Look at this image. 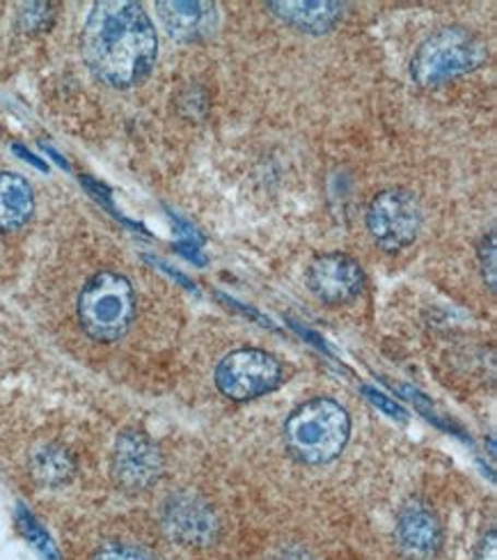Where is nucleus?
<instances>
[{
    "instance_id": "nucleus-1",
    "label": "nucleus",
    "mask_w": 497,
    "mask_h": 560,
    "mask_svg": "<svg viewBox=\"0 0 497 560\" xmlns=\"http://www.w3.org/2000/svg\"><path fill=\"white\" fill-rule=\"evenodd\" d=\"M83 56L94 77L113 88L145 81L156 65L158 37L152 19L133 0H104L83 28Z\"/></svg>"
},
{
    "instance_id": "nucleus-2",
    "label": "nucleus",
    "mask_w": 497,
    "mask_h": 560,
    "mask_svg": "<svg viewBox=\"0 0 497 560\" xmlns=\"http://www.w3.org/2000/svg\"><path fill=\"white\" fill-rule=\"evenodd\" d=\"M351 436L346 409L328 398H317L294 409L284 423V443L289 453L310 466L338 459Z\"/></svg>"
},
{
    "instance_id": "nucleus-3",
    "label": "nucleus",
    "mask_w": 497,
    "mask_h": 560,
    "mask_svg": "<svg viewBox=\"0 0 497 560\" xmlns=\"http://www.w3.org/2000/svg\"><path fill=\"white\" fill-rule=\"evenodd\" d=\"M488 58L486 44L465 28L452 26L424 39L411 62L413 79L424 88H436L475 72Z\"/></svg>"
},
{
    "instance_id": "nucleus-4",
    "label": "nucleus",
    "mask_w": 497,
    "mask_h": 560,
    "mask_svg": "<svg viewBox=\"0 0 497 560\" xmlns=\"http://www.w3.org/2000/svg\"><path fill=\"white\" fill-rule=\"evenodd\" d=\"M135 317V294L129 280L115 271H102L87 280L79 296V319L83 331L99 340H120Z\"/></svg>"
},
{
    "instance_id": "nucleus-5",
    "label": "nucleus",
    "mask_w": 497,
    "mask_h": 560,
    "mask_svg": "<svg viewBox=\"0 0 497 560\" xmlns=\"http://www.w3.org/2000/svg\"><path fill=\"white\" fill-rule=\"evenodd\" d=\"M422 228V207L413 191L388 189L378 194L367 209V230L386 250L411 246Z\"/></svg>"
},
{
    "instance_id": "nucleus-6",
    "label": "nucleus",
    "mask_w": 497,
    "mask_h": 560,
    "mask_svg": "<svg viewBox=\"0 0 497 560\" xmlns=\"http://www.w3.org/2000/svg\"><path fill=\"white\" fill-rule=\"evenodd\" d=\"M282 365L262 349H236L216 368V386L234 402L255 400L282 384Z\"/></svg>"
},
{
    "instance_id": "nucleus-7",
    "label": "nucleus",
    "mask_w": 497,
    "mask_h": 560,
    "mask_svg": "<svg viewBox=\"0 0 497 560\" xmlns=\"http://www.w3.org/2000/svg\"><path fill=\"white\" fill-rule=\"evenodd\" d=\"M163 474V455L142 432L127 430L117 436L113 451V478L127 492H145Z\"/></svg>"
},
{
    "instance_id": "nucleus-8",
    "label": "nucleus",
    "mask_w": 497,
    "mask_h": 560,
    "mask_svg": "<svg viewBox=\"0 0 497 560\" xmlns=\"http://www.w3.org/2000/svg\"><path fill=\"white\" fill-rule=\"evenodd\" d=\"M307 288L319 301L340 306L363 292L365 271L346 253H323L307 269Z\"/></svg>"
},
{
    "instance_id": "nucleus-9",
    "label": "nucleus",
    "mask_w": 497,
    "mask_h": 560,
    "mask_svg": "<svg viewBox=\"0 0 497 560\" xmlns=\"http://www.w3.org/2000/svg\"><path fill=\"white\" fill-rule=\"evenodd\" d=\"M394 535L397 547L406 560H436L442 547V524L436 512L422 501H411L401 508Z\"/></svg>"
},
{
    "instance_id": "nucleus-10",
    "label": "nucleus",
    "mask_w": 497,
    "mask_h": 560,
    "mask_svg": "<svg viewBox=\"0 0 497 560\" xmlns=\"http://www.w3.org/2000/svg\"><path fill=\"white\" fill-rule=\"evenodd\" d=\"M163 526L170 533L173 540L191 547L211 545L218 533V522L213 517L211 508L188 494L175 497L165 503Z\"/></svg>"
},
{
    "instance_id": "nucleus-11",
    "label": "nucleus",
    "mask_w": 497,
    "mask_h": 560,
    "mask_svg": "<svg viewBox=\"0 0 497 560\" xmlns=\"http://www.w3.org/2000/svg\"><path fill=\"white\" fill-rule=\"evenodd\" d=\"M156 12L165 31L181 42L204 39L218 26V12L213 3H179V0H161V3H156Z\"/></svg>"
},
{
    "instance_id": "nucleus-12",
    "label": "nucleus",
    "mask_w": 497,
    "mask_h": 560,
    "mask_svg": "<svg viewBox=\"0 0 497 560\" xmlns=\"http://www.w3.org/2000/svg\"><path fill=\"white\" fill-rule=\"evenodd\" d=\"M271 12L282 19L289 26L303 31V33H326L335 26L342 16L344 5L342 3H292V0H280V3H269Z\"/></svg>"
},
{
    "instance_id": "nucleus-13",
    "label": "nucleus",
    "mask_w": 497,
    "mask_h": 560,
    "mask_svg": "<svg viewBox=\"0 0 497 560\" xmlns=\"http://www.w3.org/2000/svg\"><path fill=\"white\" fill-rule=\"evenodd\" d=\"M35 212V194L28 179L16 173H0V232L26 225Z\"/></svg>"
},
{
    "instance_id": "nucleus-14",
    "label": "nucleus",
    "mask_w": 497,
    "mask_h": 560,
    "mask_svg": "<svg viewBox=\"0 0 497 560\" xmlns=\"http://www.w3.org/2000/svg\"><path fill=\"white\" fill-rule=\"evenodd\" d=\"M33 474L44 485H60L74 474V462L58 446H46L33 455Z\"/></svg>"
},
{
    "instance_id": "nucleus-15",
    "label": "nucleus",
    "mask_w": 497,
    "mask_h": 560,
    "mask_svg": "<svg viewBox=\"0 0 497 560\" xmlns=\"http://www.w3.org/2000/svg\"><path fill=\"white\" fill-rule=\"evenodd\" d=\"M16 522H19L21 533L26 535V540L35 547V551H39L44 558H49V560H58V551H56V545H54L51 538H49V533H46V530L37 524V520L31 515L28 510L19 508Z\"/></svg>"
},
{
    "instance_id": "nucleus-16",
    "label": "nucleus",
    "mask_w": 497,
    "mask_h": 560,
    "mask_svg": "<svg viewBox=\"0 0 497 560\" xmlns=\"http://www.w3.org/2000/svg\"><path fill=\"white\" fill-rule=\"evenodd\" d=\"M54 10L49 3H33L21 10V23L26 31H42L49 26Z\"/></svg>"
},
{
    "instance_id": "nucleus-17",
    "label": "nucleus",
    "mask_w": 497,
    "mask_h": 560,
    "mask_svg": "<svg viewBox=\"0 0 497 560\" xmlns=\"http://www.w3.org/2000/svg\"><path fill=\"white\" fill-rule=\"evenodd\" d=\"M495 232H488V235L482 240L480 244V262H482V271H484V280L490 292H495Z\"/></svg>"
},
{
    "instance_id": "nucleus-18",
    "label": "nucleus",
    "mask_w": 497,
    "mask_h": 560,
    "mask_svg": "<svg viewBox=\"0 0 497 560\" xmlns=\"http://www.w3.org/2000/svg\"><path fill=\"white\" fill-rule=\"evenodd\" d=\"M94 560H156L145 549L133 547V545H108L104 547Z\"/></svg>"
},
{
    "instance_id": "nucleus-19",
    "label": "nucleus",
    "mask_w": 497,
    "mask_h": 560,
    "mask_svg": "<svg viewBox=\"0 0 497 560\" xmlns=\"http://www.w3.org/2000/svg\"><path fill=\"white\" fill-rule=\"evenodd\" d=\"M363 393L367 395V400L374 405V407H378L381 409L383 413H388L390 418H397V420H406V411L401 409L394 400H390L388 395H383L381 390H376V388H369V386H365L363 388Z\"/></svg>"
},
{
    "instance_id": "nucleus-20",
    "label": "nucleus",
    "mask_w": 497,
    "mask_h": 560,
    "mask_svg": "<svg viewBox=\"0 0 497 560\" xmlns=\"http://www.w3.org/2000/svg\"><path fill=\"white\" fill-rule=\"evenodd\" d=\"M475 560H497V533L488 530L477 549Z\"/></svg>"
}]
</instances>
